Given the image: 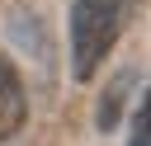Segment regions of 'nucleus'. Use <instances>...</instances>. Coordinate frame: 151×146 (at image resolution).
Instances as JSON below:
<instances>
[{
    "label": "nucleus",
    "mask_w": 151,
    "mask_h": 146,
    "mask_svg": "<svg viewBox=\"0 0 151 146\" xmlns=\"http://www.w3.org/2000/svg\"><path fill=\"white\" fill-rule=\"evenodd\" d=\"M127 146H151V94H142V104H137V113H132Z\"/></svg>",
    "instance_id": "obj_4"
},
{
    "label": "nucleus",
    "mask_w": 151,
    "mask_h": 146,
    "mask_svg": "<svg viewBox=\"0 0 151 146\" xmlns=\"http://www.w3.org/2000/svg\"><path fill=\"white\" fill-rule=\"evenodd\" d=\"M137 0H76L71 5V71L76 80H94L109 61L113 42L123 38Z\"/></svg>",
    "instance_id": "obj_1"
},
{
    "label": "nucleus",
    "mask_w": 151,
    "mask_h": 146,
    "mask_svg": "<svg viewBox=\"0 0 151 146\" xmlns=\"http://www.w3.org/2000/svg\"><path fill=\"white\" fill-rule=\"evenodd\" d=\"M127 85H132V71H118V75L109 80V94H104V104H99V113H94L104 132L118 122V108H123V94H127Z\"/></svg>",
    "instance_id": "obj_3"
},
{
    "label": "nucleus",
    "mask_w": 151,
    "mask_h": 146,
    "mask_svg": "<svg viewBox=\"0 0 151 146\" xmlns=\"http://www.w3.org/2000/svg\"><path fill=\"white\" fill-rule=\"evenodd\" d=\"M28 122V94H24V80L14 71V61L0 52V141L19 137Z\"/></svg>",
    "instance_id": "obj_2"
}]
</instances>
